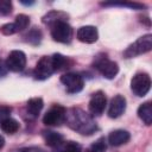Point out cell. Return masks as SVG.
<instances>
[{"label": "cell", "instance_id": "6da1fadb", "mask_svg": "<svg viewBox=\"0 0 152 152\" xmlns=\"http://www.w3.org/2000/svg\"><path fill=\"white\" fill-rule=\"evenodd\" d=\"M68 126L82 135H90L95 133L97 126L90 114L81 108H70L65 112V120Z\"/></svg>", "mask_w": 152, "mask_h": 152}, {"label": "cell", "instance_id": "7a4b0ae2", "mask_svg": "<svg viewBox=\"0 0 152 152\" xmlns=\"http://www.w3.org/2000/svg\"><path fill=\"white\" fill-rule=\"evenodd\" d=\"M94 66L99 70V72L108 80L114 78L119 72V66L114 61H110L107 55H99L94 59Z\"/></svg>", "mask_w": 152, "mask_h": 152}, {"label": "cell", "instance_id": "3957f363", "mask_svg": "<svg viewBox=\"0 0 152 152\" xmlns=\"http://www.w3.org/2000/svg\"><path fill=\"white\" fill-rule=\"evenodd\" d=\"M151 49H152V36L145 34L142 37H139L134 43H132L124 51V56L126 58H133V57H137L139 55L151 51Z\"/></svg>", "mask_w": 152, "mask_h": 152}, {"label": "cell", "instance_id": "277c9868", "mask_svg": "<svg viewBox=\"0 0 152 152\" xmlns=\"http://www.w3.org/2000/svg\"><path fill=\"white\" fill-rule=\"evenodd\" d=\"M151 88V78L146 72H138L131 80V89L137 96H145Z\"/></svg>", "mask_w": 152, "mask_h": 152}, {"label": "cell", "instance_id": "5b68a950", "mask_svg": "<svg viewBox=\"0 0 152 152\" xmlns=\"http://www.w3.org/2000/svg\"><path fill=\"white\" fill-rule=\"evenodd\" d=\"M51 37L58 43H70L72 38V27L66 21H58L51 26Z\"/></svg>", "mask_w": 152, "mask_h": 152}, {"label": "cell", "instance_id": "8992f818", "mask_svg": "<svg viewBox=\"0 0 152 152\" xmlns=\"http://www.w3.org/2000/svg\"><path fill=\"white\" fill-rule=\"evenodd\" d=\"M53 72H56V71H55V66H53L51 56H44L37 62L36 68L33 70V76L36 80L43 81V80L49 78Z\"/></svg>", "mask_w": 152, "mask_h": 152}, {"label": "cell", "instance_id": "52a82bcc", "mask_svg": "<svg viewBox=\"0 0 152 152\" xmlns=\"http://www.w3.org/2000/svg\"><path fill=\"white\" fill-rule=\"evenodd\" d=\"M66 109L61 104L52 106L43 116V122L46 126H59L65 120Z\"/></svg>", "mask_w": 152, "mask_h": 152}, {"label": "cell", "instance_id": "ba28073f", "mask_svg": "<svg viewBox=\"0 0 152 152\" xmlns=\"http://www.w3.org/2000/svg\"><path fill=\"white\" fill-rule=\"evenodd\" d=\"M61 82L69 94H76L83 89L84 82L81 75L76 72H66L61 76Z\"/></svg>", "mask_w": 152, "mask_h": 152}, {"label": "cell", "instance_id": "9c48e42d", "mask_svg": "<svg viewBox=\"0 0 152 152\" xmlns=\"http://www.w3.org/2000/svg\"><path fill=\"white\" fill-rule=\"evenodd\" d=\"M5 64L7 69L11 71L14 72L23 71L26 66V55L20 50H13L10 52Z\"/></svg>", "mask_w": 152, "mask_h": 152}, {"label": "cell", "instance_id": "30bf717a", "mask_svg": "<svg viewBox=\"0 0 152 152\" xmlns=\"http://www.w3.org/2000/svg\"><path fill=\"white\" fill-rule=\"evenodd\" d=\"M106 104H107V99H106V95L103 91L101 90H97L95 91L91 97H90V101H89V112L91 113L90 115H101L106 108Z\"/></svg>", "mask_w": 152, "mask_h": 152}, {"label": "cell", "instance_id": "8fae6325", "mask_svg": "<svg viewBox=\"0 0 152 152\" xmlns=\"http://www.w3.org/2000/svg\"><path fill=\"white\" fill-rule=\"evenodd\" d=\"M125 110H126V99L120 94L115 95L109 103L108 116L112 119H116L121 114H124Z\"/></svg>", "mask_w": 152, "mask_h": 152}, {"label": "cell", "instance_id": "7c38bea8", "mask_svg": "<svg viewBox=\"0 0 152 152\" xmlns=\"http://www.w3.org/2000/svg\"><path fill=\"white\" fill-rule=\"evenodd\" d=\"M77 39L83 42V43H87V44H91V43H95L99 38V32H97V28L95 26H91V25H87V26H82L77 30Z\"/></svg>", "mask_w": 152, "mask_h": 152}, {"label": "cell", "instance_id": "4fadbf2b", "mask_svg": "<svg viewBox=\"0 0 152 152\" xmlns=\"http://www.w3.org/2000/svg\"><path fill=\"white\" fill-rule=\"evenodd\" d=\"M131 135L125 129H115L109 133L108 135V142L112 146H121L126 142H128Z\"/></svg>", "mask_w": 152, "mask_h": 152}, {"label": "cell", "instance_id": "5bb4252c", "mask_svg": "<svg viewBox=\"0 0 152 152\" xmlns=\"http://www.w3.org/2000/svg\"><path fill=\"white\" fill-rule=\"evenodd\" d=\"M138 116L144 121V124H152V103L150 101L140 104V107L138 108Z\"/></svg>", "mask_w": 152, "mask_h": 152}, {"label": "cell", "instance_id": "9a60e30c", "mask_svg": "<svg viewBox=\"0 0 152 152\" xmlns=\"http://www.w3.org/2000/svg\"><path fill=\"white\" fill-rule=\"evenodd\" d=\"M43 138H44L46 145L52 147V148L58 146L62 141H64L63 135L61 133H57V132H53V131H44L43 132Z\"/></svg>", "mask_w": 152, "mask_h": 152}, {"label": "cell", "instance_id": "2e32d148", "mask_svg": "<svg viewBox=\"0 0 152 152\" xmlns=\"http://www.w3.org/2000/svg\"><path fill=\"white\" fill-rule=\"evenodd\" d=\"M43 106H44V102L40 97H32L26 103V110L31 116L36 118L43 109Z\"/></svg>", "mask_w": 152, "mask_h": 152}, {"label": "cell", "instance_id": "e0dca14e", "mask_svg": "<svg viewBox=\"0 0 152 152\" xmlns=\"http://www.w3.org/2000/svg\"><path fill=\"white\" fill-rule=\"evenodd\" d=\"M66 18H68V14H65L63 12L51 11V12H49L48 14H45L43 17V23L46 24V25L52 26L53 24H56L58 21H66Z\"/></svg>", "mask_w": 152, "mask_h": 152}, {"label": "cell", "instance_id": "ac0fdd59", "mask_svg": "<svg viewBox=\"0 0 152 152\" xmlns=\"http://www.w3.org/2000/svg\"><path fill=\"white\" fill-rule=\"evenodd\" d=\"M52 152H81V145L75 141H62Z\"/></svg>", "mask_w": 152, "mask_h": 152}, {"label": "cell", "instance_id": "d6986e66", "mask_svg": "<svg viewBox=\"0 0 152 152\" xmlns=\"http://www.w3.org/2000/svg\"><path fill=\"white\" fill-rule=\"evenodd\" d=\"M0 127H1V129L4 132H6L8 134H13V133H15L19 129V122L15 119H13V118L10 116V118H7L6 120L2 121V124L0 125Z\"/></svg>", "mask_w": 152, "mask_h": 152}, {"label": "cell", "instance_id": "ffe728a7", "mask_svg": "<svg viewBox=\"0 0 152 152\" xmlns=\"http://www.w3.org/2000/svg\"><path fill=\"white\" fill-rule=\"evenodd\" d=\"M107 148V144H106V139L103 137L99 138L97 140H95L88 148L86 152H104Z\"/></svg>", "mask_w": 152, "mask_h": 152}, {"label": "cell", "instance_id": "44dd1931", "mask_svg": "<svg viewBox=\"0 0 152 152\" xmlns=\"http://www.w3.org/2000/svg\"><path fill=\"white\" fill-rule=\"evenodd\" d=\"M51 58H52V63H53V66H55V71L62 70L66 65V63H68L66 57H64L61 53H53L51 56Z\"/></svg>", "mask_w": 152, "mask_h": 152}, {"label": "cell", "instance_id": "7402d4cb", "mask_svg": "<svg viewBox=\"0 0 152 152\" xmlns=\"http://www.w3.org/2000/svg\"><path fill=\"white\" fill-rule=\"evenodd\" d=\"M102 6H122V7H129L133 10H142L146 8L145 5L139 2H102Z\"/></svg>", "mask_w": 152, "mask_h": 152}, {"label": "cell", "instance_id": "603a6c76", "mask_svg": "<svg viewBox=\"0 0 152 152\" xmlns=\"http://www.w3.org/2000/svg\"><path fill=\"white\" fill-rule=\"evenodd\" d=\"M30 24V18L25 14H18L15 17V20H14V25L17 27V31L20 32L23 30H25Z\"/></svg>", "mask_w": 152, "mask_h": 152}, {"label": "cell", "instance_id": "cb8c5ba5", "mask_svg": "<svg viewBox=\"0 0 152 152\" xmlns=\"http://www.w3.org/2000/svg\"><path fill=\"white\" fill-rule=\"evenodd\" d=\"M26 38H27V42L33 44V45H37L40 43L42 40V32L37 28V27H33L27 34H26Z\"/></svg>", "mask_w": 152, "mask_h": 152}, {"label": "cell", "instance_id": "d4e9b609", "mask_svg": "<svg viewBox=\"0 0 152 152\" xmlns=\"http://www.w3.org/2000/svg\"><path fill=\"white\" fill-rule=\"evenodd\" d=\"M0 32L5 36H11V34H14L17 33V27L14 25V23H7V24H4L1 27H0Z\"/></svg>", "mask_w": 152, "mask_h": 152}, {"label": "cell", "instance_id": "484cf974", "mask_svg": "<svg viewBox=\"0 0 152 152\" xmlns=\"http://www.w3.org/2000/svg\"><path fill=\"white\" fill-rule=\"evenodd\" d=\"M12 12V4L8 0H0V15H6Z\"/></svg>", "mask_w": 152, "mask_h": 152}, {"label": "cell", "instance_id": "4316f807", "mask_svg": "<svg viewBox=\"0 0 152 152\" xmlns=\"http://www.w3.org/2000/svg\"><path fill=\"white\" fill-rule=\"evenodd\" d=\"M11 110H12V109H11L10 107H6V106L0 107V125L2 124L4 120H6L7 118H10Z\"/></svg>", "mask_w": 152, "mask_h": 152}, {"label": "cell", "instance_id": "83f0119b", "mask_svg": "<svg viewBox=\"0 0 152 152\" xmlns=\"http://www.w3.org/2000/svg\"><path fill=\"white\" fill-rule=\"evenodd\" d=\"M19 152H44V151L39 147H25V148H21Z\"/></svg>", "mask_w": 152, "mask_h": 152}, {"label": "cell", "instance_id": "f1b7e54d", "mask_svg": "<svg viewBox=\"0 0 152 152\" xmlns=\"http://www.w3.org/2000/svg\"><path fill=\"white\" fill-rule=\"evenodd\" d=\"M7 71H8V69H7L6 64H5V63H2V62H0V77L5 76V75L7 74Z\"/></svg>", "mask_w": 152, "mask_h": 152}, {"label": "cell", "instance_id": "f546056e", "mask_svg": "<svg viewBox=\"0 0 152 152\" xmlns=\"http://www.w3.org/2000/svg\"><path fill=\"white\" fill-rule=\"evenodd\" d=\"M5 145V139L2 135H0V148H2V146Z\"/></svg>", "mask_w": 152, "mask_h": 152}, {"label": "cell", "instance_id": "4dcf8cb0", "mask_svg": "<svg viewBox=\"0 0 152 152\" xmlns=\"http://www.w3.org/2000/svg\"><path fill=\"white\" fill-rule=\"evenodd\" d=\"M20 2L24 4V5H33V4H34L33 1H28V2H27V1H20Z\"/></svg>", "mask_w": 152, "mask_h": 152}]
</instances>
